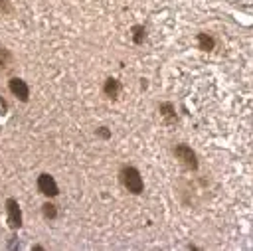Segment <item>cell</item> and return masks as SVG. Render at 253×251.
<instances>
[{
  "label": "cell",
  "mask_w": 253,
  "mask_h": 251,
  "mask_svg": "<svg viewBox=\"0 0 253 251\" xmlns=\"http://www.w3.org/2000/svg\"><path fill=\"white\" fill-rule=\"evenodd\" d=\"M121 182L123 186L130 192V194H140L144 190V182H142V176L136 168L132 166H123L121 168Z\"/></svg>",
  "instance_id": "obj_1"
},
{
  "label": "cell",
  "mask_w": 253,
  "mask_h": 251,
  "mask_svg": "<svg viewBox=\"0 0 253 251\" xmlns=\"http://www.w3.org/2000/svg\"><path fill=\"white\" fill-rule=\"evenodd\" d=\"M174 154L182 160V164H184L186 168H190V170H196V168H198L196 152H194L190 146H186V144H178V146L174 148Z\"/></svg>",
  "instance_id": "obj_2"
},
{
  "label": "cell",
  "mask_w": 253,
  "mask_h": 251,
  "mask_svg": "<svg viewBox=\"0 0 253 251\" xmlns=\"http://www.w3.org/2000/svg\"><path fill=\"white\" fill-rule=\"evenodd\" d=\"M38 190H40L43 196H49V198H53V196L59 194V188H57L55 180H53L49 174H42V176L38 178Z\"/></svg>",
  "instance_id": "obj_3"
},
{
  "label": "cell",
  "mask_w": 253,
  "mask_h": 251,
  "mask_svg": "<svg viewBox=\"0 0 253 251\" xmlns=\"http://www.w3.org/2000/svg\"><path fill=\"white\" fill-rule=\"evenodd\" d=\"M6 209H8V223L12 229H18L22 225V211H20V206L16 200H8L6 202Z\"/></svg>",
  "instance_id": "obj_4"
},
{
  "label": "cell",
  "mask_w": 253,
  "mask_h": 251,
  "mask_svg": "<svg viewBox=\"0 0 253 251\" xmlns=\"http://www.w3.org/2000/svg\"><path fill=\"white\" fill-rule=\"evenodd\" d=\"M10 91L20 99V101H28V95H30V89H28V85H26V81H22V79H18V77H14V79H10Z\"/></svg>",
  "instance_id": "obj_5"
},
{
  "label": "cell",
  "mask_w": 253,
  "mask_h": 251,
  "mask_svg": "<svg viewBox=\"0 0 253 251\" xmlns=\"http://www.w3.org/2000/svg\"><path fill=\"white\" fill-rule=\"evenodd\" d=\"M198 43H200V49H204V51H210V49H213V38L211 36H208V34H198Z\"/></svg>",
  "instance_id": "obj_6"
},
{
  "label": "cell",
  "mask_w": 253,
  "mask_h": 251,
  "mask_svg": "<svg viewBox=\"0 0 253 251\" xmlns=\"http://www.w3.org/2000/svg\"><path fill=\"white\" fill-rule=\"evenodd\" d=\"M119 89H121V85H119L117 79H107V83H105V93H107L109 97H117Z\"/></svg>",
  "instance_id": "obj_7"
},
{
  "label": "cell",
  "mask_w": 253,
  "mask_h": 251,
  "mask_svg": "<svg viewBox=\"0 0 253 251\" xmlns=\"http://www.w3.org/2000/svg\"><path fill=\"white\" fill-rule=\"evenodd\" d=\"M132 34H134V36H132L134 43H142L144 34H146V32H144V28H142V26H134V28H132Z\"/></svg>",
  "instance_id": "obj_8"
},
{
  "label": "cell",
  "mask_w": 253,
  "mask_h": 251,
  "mask_svg": "<svg viewBox=\"0 0 253 251\" xmlns=\"http://www.w3.org/2000/svg\"><path fill=\"white\" fill-rule=\"evenodd\" d=\"M43 215H45L47 219H53V217L57 215L55 206H53V204H43Z\"/></svg>",
  "instance_id": "obj_9"
},
{
  "label": "cell",
  "mask_w": 253,
  "mask_h": 251,
  "mask_svg": "<svg viewBox=\"0 0 253 251\" xmlns=\"http://www.w3.org/2000/svg\"><path fill=\"white\" fill-rule=\"evenodd\" d=\"M160 111H162V115H164L166 119H174V117H176V115H174V109H172V105H170V103L160 105Z\"/></svg>",
  "instance_id": "obj_10"
},
{
  "label": "cell",
  "mask_w": 253,
  "mask_h": 251,
  "mask_svg": "<svg viewBox=\"0 0 253 251\" xmlns=\"http://www.w3.org/2000/svg\"><path fill=\"white\" fill-rule=\"evenodd\" d=\"M99 134H101V136H103V138H107V136H109V134H111V132H109V130H107V128H105V126H101V128H99Z\"/></svg>",
  "instance_id": "obj_11"
}]
</instances>
